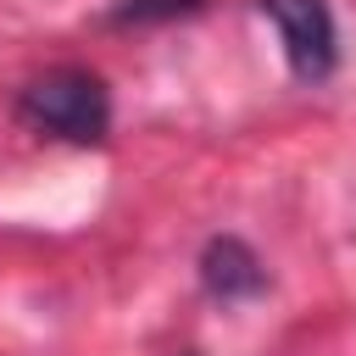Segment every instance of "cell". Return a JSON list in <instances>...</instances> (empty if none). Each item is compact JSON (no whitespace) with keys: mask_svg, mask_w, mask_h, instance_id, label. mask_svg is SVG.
I'll use <instances>...</instances> for the list:
<instances>
[{"mask_svg":"<svg viewBox=\"0 0 356 356\" xmlns=\"http://www.w3.org/2000/svg\"><path fill=\"white\" fill-rule=\"evenodd\" d=\"M17 117L67 145H100L111 128V95L89 67H50L17 95Z\"/></svg>","mask_w":356,"mask_h":356,"instance_id":"6da1fadb","label":"cell"},{"mask_svg":"<svg viewBox=\"0 0 356 356\" xmlns=\"http://www.w3.org/2000/svg\"><path fill=\"white\" fill-rule=\"evenodd\" d=\"M273 28H278V44H284V61L295 78L306 83H323L339 61V33H334V11L328 0H256Z\"/></svg>","mask_w":356,"mask_h":356,"instance_id":"7a4b0ae2","label":"cell"},{"mask_svg":"<svg viewBox=\"0 0 356 356\" xmlns=\"http://www.w3.org/2000/svg\"><path fill=\"white\" fill-rule=\"evenodd\" d=\"M200 284H206V295H217V300H250V295L267 289V267H261V256H256L245 239L217 234V239L200 250Z\"/></svg>","mask_w":356,"mask_h":356,"instance_id":"3957f363","label":"cell"},{"mask_svg":"<svg viewBox=\"0 0 356 356\" xmlns=\"http://www.w3.org/2000/svg\"><path fill=\"white\" fill-rule=\"evenodd\" d=\"M195 0H122L111 11V22H150V17H172V11H189Z\"/></svg>","mask_w":356,"mask_h":356,"instance_id":"277c9868","label":"cell"}]
</instances>
